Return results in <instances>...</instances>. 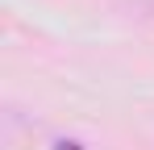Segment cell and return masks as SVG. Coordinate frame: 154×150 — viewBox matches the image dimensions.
Wrapping results in <instances>:
<instances>
[{"mask_svg": "<svg viewBox=\"0 0 154 150\" xmlns=\"http://www.w3.org/2000/svg\"><path fill=\"white\" fill-rule=\"evenodd\" d=\"M54 150H79V142H67V138H58V142H54Z\"/></svg>", "mask_w": 154, "mask_h": 150, "instance_id": "cell-1", "label": "cell"}]
</instances>
